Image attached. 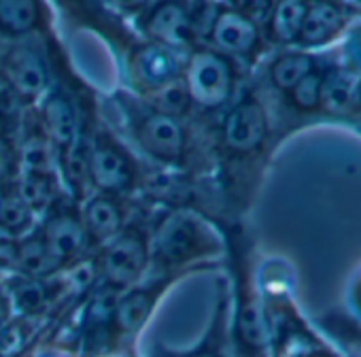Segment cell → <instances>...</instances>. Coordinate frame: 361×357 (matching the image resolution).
I'll return each mask as SVG.
<instances>
[{"label": "cell", "mask_w": 361, "mask_h": 357, "mask_svg": "<svg viewBox=\"0 0 361 357\" xmlns=\"http://www.w3.org/2000/svg\"><path fill=\"white\" fill-rule=\"evenodd\" d=\"M18 196L24 200V205L35 213H49L58 202V186L56 176H41V174H28V172H16V178L11 181Z\"/></svg>", "instance_id": "d4e9b609"}, {"label": "cell", "mask_w": 361, "mask_h": 357, "mask_svg": "<svg viewBox=\"0 0 361 357\" xmlns=\"http://www.w3.org/2000/svg\"><path fill=\"white\" fill-rule=\"evenodd\" d=\"M183 85L190 104L200 111H217L226 107L236 90L234 62L213 47H194L188 52L183 68Z\"/></svg>", "instance_id": "277c9868"}, {"label": "cell", "mask_w": 361, "mask_h": 357, "mask_svg": "<svg viewBox=\"0 0 361 357\" xmlns=\"http://www.w3.org/2000/svg\"><path fill=\"white\" fill-rule=\"evenodd\" d=\"M151 264V234L142 224H130L98 253L100 283L117 294L138 285Z\"/></svg>", "instance_id": "5b68a950"}, {"label": "cell", "mask_w": 361, "mask_h": 357, "mask_svg": "<svg viewBox=\"0 0 361 357\" xmlns=\"http://www.w3.org/2000/svg\"><path fill=\"white\" fill-rule=\"evenodd\" d=\"M188 52L170 49L151 41L134 45L128 56V73L138 96L149 94L176 79H183Z\"/></svg>", "instance_id": "ba28073f"}, {"label": "cell", "mask_w": 361, "mask_h": 357, "mask_svg": "<svg viewBox=\"0 0 361 357\" xmlns=\"http://www.w3.org/2000/svg\"><path fill=\"white\" fill-rule=\"evenodd\" d=\"M268 113L259 98L238 100L221 121V147L232 155L255 153L268 136Z\"/></svg>", "instance_id": "30bf717a"}, {"label": "cell", "mask_w": 361, "mask_h": 357, "mask_svg": "<svg viewBox=\"0 0 361 357\" xmlns=\"http://www.w3.org/2000/svg\"><path fill=\"white\" fill-rule=\"evenodd\" d=\"M234 338L238 344V357H264V351L270 340V325L264 302L251 287L249 279H245L243 287L238 289Z\"/></svg>", "instance_id": "8fae6325"}, {"label": "cell", "mask_w": 361, "mask_h": 357, "mask_svg": "<svg viewBox=\"0 0 361 357\" xmlns=\"http://www.w3.org/2000/svg\"><path fill=\"white\" fill-rule=\"evenodd\" d=\"M51 317H11L0 327V357H22L45 336Z\"/></svg>", "instance_id": "44dd1931"}, {"label": "cell", "mask_w": 361, "mask_h": 357, "mask_svg": "<svg viewBox=\"0 0 361 357\" xmlns=\"http://www.w3.org/2000/svg\"><path fill=\"white\" fill-rule=\"evenodd\" d=\"M22 357H79V351L75 346V340L64 338L60 334H51V338L39 340Z\"/></svg>", "instance_id": "4dcf8cb0"}, {"label": "cell", "mask_w": 361, "mask_h": 357, "mask_svg": "<svg viewBox=\"0 0 361 357\" xmlns=\"http://www.w3.org/2000/svg\"><path fill=\"white\" fill-rule=\"evenodd\" d=\"M60 268H62V264L51 255L49 247L45 245V241L39 232L28 234L18 241V274L47 281Z\"/></svg>", "instance_id": "cb8c5ba5"}, {"label": "cell", "mask_w": 361, "mask_h": 357, "mask_svg": "<svg viewBox=\"0 0 361 357\" xmlns=\"http://www.w3.org/2000/svg\"><path fill=\"white\" fill-rule=\"evenodd\" d=\"M79 215L85 234L90 238V245H106L115 236H119L121 230L128 226L126 200L119 196H109V194L90 196L83 200Z\"/></svg>", "instance_id": "9a60e30c"}, {"label": "cell", "mask_w": 361, "mask_h": 357, "mask_svg": "<svg viewBox=\"0 0 361 357\" xmlns=\"http://www.w3.org/2000/svg\"><path fill=\"white\" fill-rule=\"evenodd\" d=\"M317 71V58L308 52H287L270 66V79L276 90L291 92L304 77Z\"/></svg>", "instance_id": "4316f807"}, {"label": "cell", "mask_w": 361, "mask_h": 357, "mask_svg": "<svg viewBox=\"0 0 361 357\" xmlns=\"http://www.w3.org/2000/svg\"><path fill=\"white\" fill-rule=\"evenodd\" d=\"M140 102L145 107H149L151 111H155V113H164V115H170V117H176V119H183L192 111L183 79H176V81H172L168 85H161V87H157V90H153L149 94H142Z\"/></svg>", "instance_id": "f1b7e54d"}, {"label": "cell", "mask_w": 361, "mask_h": 357, "mask_svg": "<svg viewBox=\"0 0 361 357\" xmlns=\"http://www.w3.org/2000/svg\"><path fill=\"white\" fill-rule=\"evenodd\" d=\"M18 274V241L0 238V279Z\"/></svg>", "instance_id": "1f68e13d"}, {"label": "cell", "mask_w": 361, "mask_h": 357, "mask_svg": "<svg viewBox=\"0 0 361 357\" xmlns=\"http://www.w3.org/2000/svg\"><path fill=\"white\" fill-rule=\"evenodd\" d=\"M308 11V3L298 0H285V3H272V11L268 16V35L279 45L298 43L300 30L304 26V18Z\"/></svg>", "instance_id": "484cf974"}, {"label": "cell", "mask_w": 361, "mask_h": 357, "mask_svg": "<svg viewBox=\"0 0 361 357\" xmlns=\"http://www.w3.org/2000/svg\"><path fill=\"white\" fill-rule=\"evenodd\" d=\"M176 279L178 277H164L142 287L136 285L119 296L113 315V351L132 355L134 338L142 332L157 302Z\"/></svg>", "instance_id": "52a82bcc"}, {"label": "cell", "mask_w": 361, "mask_h": 357, "mask_svg": "<svg viewBox=\"0 0 361 357\" xmlns=\"http://www.w3.org/2000/svg\"><path fill=\"white\" fill-rule=\"evenodd\" d=\"M0 81L30 111L49 94L54 87L49 62L32 37L22 41H0Z\"/></svg>", "instance_id": "3957f363"}, {"label": "cell", "mask_w": 361, "mask_h": 357, "mask_svg": "<svg viewBox=\"0 0 361 357\" xmlns=\"http://www.w3.org/2000/svg\"><path fill=\"white\" fill-rule=\"evenodd\" d=\"M58 172L62 174L66 188L77 200H83L87 190L92 188L90 183V145H87V134L81 132V136L60 153L58 162Z\"/></svg>", "instance_id": "603a6c76"}, {"label": "cell", "mask_w": 361, "mask_h": 357, "mask_svg": "<svg viewBox=\"0 0 361 357\" xmlns=\"http://www.w3.org/2000/svg\"><path fill=\"white\" fill-rule=\"evenodd\" d=\"M226 340H228V300L226 296H219L209 332L194 349L170 351L166 346H157V351H153V357H228Z\"/></svg>", "instance_id": "7402d4cb"}, {"label": "cell", "mask_w": 361, "mask_h": 357, "mask_svg": "<svg viewBox=\"0 0 361 357\" xmlns=\"http://www.w3.org/2000/svg\"><path fill=\"white\" fill-rule=\"evenodd\" d=\"M90 145V183L98 194L119 196L134 192L138 186V166L128 149L104 128L87 134Z\"/></svg>", "instance_id": "8992f818"}, {"label": "cell", "mask_w": 361, "mask_h": 357, "mask_svg": "<svg viewBox=\"0 0 361 357\" xmlns=\"http://www.w3.org/2000/svg\"><path fill=\"white\" fill-rule=\"evenodd\" d=\"M43 236L45 245L49 247L51 255L62 264H71L83 255H87L90 238L85 234V228L81 224L79 209H68V207H56L49 211L47 222L39 230Z\"/></svg>", "instance_id": "7c38bea8"}, {"label": "cell", "mask_w": 361, "mask_h": 357, "mask_svg": "<svg viewBox=\"0 0 361 357\" xmlns=\"http://www.w3.org/2000/svg\"><path fill=\"white\" fill-rule=\"evenodd\" d=\"M346 56H348V66H346V68H350V71L357 73V68H361V26H357V28L348 35Z\"/></svg>", "instance_id": "d6a6232c"}, {"label": "cell", "mask_w": 361, "mask_h": 357, "mask_svg": "<svg viewBox=\"0 0 361 357\" xmlns=\"http://www.w3.org/2000/svg\"><path fill=\"white\" fill-rule=\"evenodd\" d=\"M344 24H346V11L342 5L312 3L308 5L304 26L298 37V45L304 49L325 45L342 32Z\"/></svg>", "instance_id": "d6986e66"}, {"label": "cell", "mask_w": 361, "mask_h": 357, "mask_svg": "<svg viewBox=\"0 0 361 357\" xmlns=\"http://www.w3.org/2000/svg\"><path fill=\"white\" fill-rule=\"evenodd\" d=\"M209 47L224 56H249L259 47V26L236 5H219V13L209 32Z\"/></svg>", "instance_id": "5bb4252c"}, {"label": "cell", "mask_w": 361, "mask_h": 357, "mask_svg": "<svg viewBox=\"0 0 361 357\" xmlns=\"http://www.w3.org/2000/svg\"><path fill=\"white\" fill-rule=\"evenodd\" d=\"M58 162H60V151L43 134V130L39 128V121L28 119V113H26L22 132L16 143V172L56 176Z\"/></svg>", "instance_id": "2e32d148"}, {"label": "cell", "mask_w": 361, "mask_h": 357, "mask_svg": "<svg viewBox=\"0 0 361 357\" xmlns=\"http://www.w3.org/2000/svg\"><path fill=\"white\" fill-rule=\"evenodd\" d=\"M3 296L16 317H51L54 319V291L47 281L13 274L3 281Z\"/></svg>", "instance_id": "e0dca14e"}, {"label": "cell", "mask_w": 361, "mask_h": 357, "mask_svg": "<svg viewBox=\"0 0 361 357\" xmlns=\"http://www.w3.org/2000/svg\"><path fill=\"white\" fill-rule=\"evenodd\" d=\"M323 77H325V73L314 71V73H310L308 77H304L291 92H287L295 109H300V111H312V109L319 107V102H321Z\"/></svg>", "instance_id": "f546056e"}, {"label": "cell", "mask_w": 361, "mask_h": 357, "mask_svg": "<svg viewBox=\"0 0 361 357\" xmlns=\"http://www.w3.org/2000/svg\"><path fill=\"white\" fill-rule=\"evenodd\" d=\"M221 243L213 230L190 209H176L161 217L151 234V264L166 277H180L198 262L217 255Z\"/></svg>", "instance_id": "6da1fadb"}, {"label": "cell", "mask_w": 361, "mask_h": 357, "mask_svg": "<svg viewBox=\"0 0 361 357\" xmlns=\"http://www.w3.org/2000/svg\"><path fill=\"white\" fill-rule=\"evenodd\" d=\"M117 107L126 115L136 145L149 157L174 168L185 164L190 153V132L183 126V119L155 113L142 102L136 104L134 98L126 96H119Z\"/></svg>", "instance_id": "7a4b0ae2"}, {"label": "cell", "mask_w": 361, "mask_h": 357, "mask_svg": "<svg viewBox=\"0 0 361 357\" xmlns=\"http://www.w3.org/2000/svg\"><path fill=\"white\" fill-rule=\"evenodd\" d=\"M138 26L147 41L190 52L196 47V32L188 3H151L138 18Z\"/></svg>", "instance_id": "9c48e42d"}, {"label": "cell", "mask_w": 361, "mask_h": 357, "mask_svg": "<svg viewBox=\"0 0 361 357\" xmlns=\"http://www.w3.org/2000/svg\"><path fill=\"white\" fill-rule=\"evenodd\" d=\"M32 226H35V213L24 205V200L18 196V192L9 181L3 192V205H0V230L5 232L7 238L20 241L30 234Z\"/></svg>", "instance_id": "83f0119b"}, {"label": "cell", "mask_w": 361, "mask_h": 357, "mask_svg": "<svg viewBox=\"0 0 361 357\" xmlns=\"http://www.w3.org/2000/svg\"><path fill=\"white\" fill-rule=\"evenodd\" d=\"M3 192H5V186H0V205H3Z\"/></svg>", "instance_id": "836d02e7"}, {"label": "cell", "mask_w": 361, "mask_h": 357, "mask_svg": "<svg viewBox=\"0 0 361 357\" xmlns=\"http://www.w3.org/2000/svg\"><path fill=\"white\" fill-rule=\"evenodd\" d=\"M37 121L43 134L62 153L81 136V119L73 96L64 87H51L43 102L37 107Z\"/></svg>", "instance_id": "4fadbf2b"}, {"label": "cell", "mask_w": 361, "mask_h": 357, "mask_svg": "<svg viewBox=\"0 0 361 357\" xmlns=\"http://www.w3.org/2000/svg\"><path fill=\"white\" fill-rule=\"evenodd\" d=\"M359 96H361V75H359Z\"/></svg>", "instance_id": "e575fe53"}, {"label": "cell", "mask_w": 361, "mask_h": 357, "mask_svg": "<svg viewBox=\"0 0 361 357\" xmlns=\"http://www.w3.org/2000/svg\"><path fill=\"white\" fill-rule=\"evenodd\" d=\"M361 102L359 75L350 68H336L325 73L321 87V107L331 115H348Z\"/></svg>", "instance_id": "ffe728a7"}, {"label": "cell", "mask_w": 361, "mask_h": 357, "mask_svg": "<svg viewBox=\"0 0 361 357\" xmlns=\"http://www.w3.org/2000/svg\"><path fill=\"white\" fill-rule=\"evenodd\" d=\"M43 3H0V41H22L47 30V13Z\"/></svg>", "instance_id": "ac0fdd59"}]
</instances>
